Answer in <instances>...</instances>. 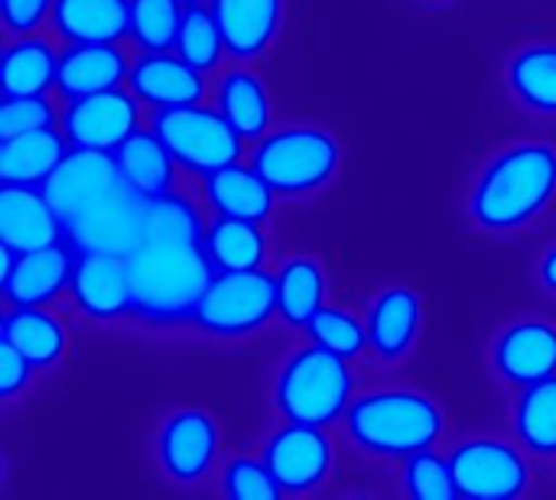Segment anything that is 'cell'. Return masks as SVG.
I'll use <instances>...</instances> for the list:
<instances>
[{"instance_id":"obj_1","label":"cell","mask_w":556,"mask_h":500,"mask_svg":"<svg viewBox=\"0 0 556 500\" xmlns=\"http://www.w3.org/2000/svg\"><path fill=\"white\" fill-rule=\"evenodd\" d=\"M127 270L137 322L156 329L192 322L215 264L205 251V221L186 195L169 192L147 202L143 238L127 257Z\"/></svg>"},{"instance_id":"obj_2","label":"cell","mask_w":556,"mask_h":500,"mask_svg":"<svg viewBox=\"0 0 556 500\" xmlns=\"http://www.w3.org/2000/svg\"><path fill=\"white\" fill-rule=\"evenodd\" d=\"M556 202V146L521 140L498 150L469 189V218L485 234H518Z\"/></svg>"},{"instance_id":"obj_3","label":"cell","mask_w":556,"mask_h":500,"mask_svg":"<svg viewBox=\"0 0 556 500\" xmlns=\"http://www.w3.org/2000/svg\"><path fill=\"white\" fill-rule=\"evenodd\" d=\"M446 433L443 407L410 387H381L352 400L345 413L349 443L384 462H404L424 449H437Z\"/></svg>"},{"instance_id":"obj_4","label":"cell","mask_w":556,"mask_h":500,"mask_svg":"<svg viewBox=\"0 0 556 500\" xmlns=\"http://www.w3.org/2000/svg\"><path fill=\"white\" fill-rule=\"evenodd\" d=\"M355 400V377L349 358L309 342L296 348L277 371L274 407L290 423L332 426L345 420Z\"/></svg>"},{"instance_id":"obj_5","label":"cell","mask_w":556,"mask_h":500,"mask_svg":"<svg viewBox=\"0 0 556 500\" xmlns=\"http://www.w3.org/2000/svg\"><path fill=\"white\" fill-rule=\"evenodd\" d=\"M251 166L280 198H306L336 182L342 169V143L323 127H280L254 143Z\"/></svg>"},{"instance_id":"obj_6","label":"cell","mask_w":556,"mask_h":500,"mask_svg":"<svg viewBox=\"0 0 556 500\" xmlns=\"http://www.w3.org/2000/svg\"><path fill=\"white\" fill-rule=\"evenodd\" d=\"M274 316H277V277H270L264 267L215 270L189 325H195L202 335L218 342H241L264 332Z\"/></svg>"},{"instance_id":"obj_7","label":"cell","mask_w":556,"mask_h":500,"mask_svg":"<svg viewBox=\"0 0 556 500\" xmlns=\"http://www.w3.org/2000/svg\"><path fill=\"white\" fill-rule=\"evenodd\" d=\"M150 127L166 143L173 159L195 176H208L215 169L241 163L248 143L218 107H208L202 101L153 111Z\"/></svg>"},{"instance_id":"obj_8","label":"cell","mask_w":556,"mask_h":500,"mask_svg":"<svg viewBox=\"0 0 556 500\" xmlns=\"http://www.w3.org/2000/svg\"><path fill=\"white\" fill-rule=\"evenodd\" d=\"M459 498L469 500H515L531 488L528 449L495 436H476L450 452Z\"/></svg>"},{"instance_id":"obj_9","label":"cell","mask_w":556,"mask_h":500,"mask_svg":"<svg viewBox=\"0 0 556 500\" xmlns=\"http://www.w3.org/2000/svg\"><path fill=\"white\" fill-rule=\"evenodd\" d=\"M222 452V430L208 410L179 407L173 410L153 439V456L166 482L192 488L212 475Z\"/></svg>"},{"instance_id":"obj_10","label":"cell","mask_w":556,"mask_h":500,"mask_svg":"<svg viewBox=\"0 0 556 500\" xmlns=\"http://www.w3.org/2000/svg\"><path fill=\"white\" fill-rule=\"evenodd\" d=\"M147 198L127 185L111 189L108 195L88 202L65 221V241L78 254H114L130 257L143 238Z\"/></svg>"},{"instance_id":"obj_11","label":"cell","mask_w":556,"mask_h":500,"mask_svg":"<svg viewBox=\"0 0 556 500\" xmlns=\"http://www.w3.org/2000/svg\"><path fill=\"white\" fill-rule=\"evenodd\" d=\"M261 456L274 472L280 491L293 498L316 495L332 478L336 469V449L326 426H309V423L283 420V426H277L267 436Z\"/></svg>"},{"instance_id":"obj_12","label":"cell","mask_w":556,"mask_h":500,"mask_svg":"<svg viewBox=\"0 0 556 500\" xmlns=\"http://www.w3.org/2000/svg\"><path fill=\"white\" fill-rule=\"evenodd\" d=\"M134 130H140V98L130 88L72 98L62 111V133L72 146L114 153Z\"/></svg>"},{"instance_id":"obj_13","label":"cell","mask_w":556,"mask_h":500,"mask_svg":"<svg viewBox=\"0 0 556 500\" xmlns=\"http://www.w3.org/2000/svg\"><path fill=\"white\" fill-rule=\"evenodd\" d=\"M492 371L511 387H531L556 374V325L547 319H515L492 338Z\"/></svg>"},{"instance_id":"obj_14","label":"cell","mask_w":556,"mask_h":500,"mask_svg":"<svg viewBox=\"0 0 556 500\" xmlns=\"http://www.w3.org/2000/svg\"><path fill=\"white\" fill-rule=\"evenodd\" d=\"M75 267V251L68 241L36 247V251H3V303L7 306H49L55 296L68 293Z\"/></svg>"},{"instance_id":"obj_15","label":"cell","mask_w":556,"mask_h":500,"mask_svg":"<svg viewBox=\"0 0 556 500\" xmlns=\"http://www.w3.org/2000/svg\"><path fill=\"white\" fill-rule=\"evenodd\" d=\"M75 309L91 322H117L130 316V270L127 257L114 254H78L68 280Z\"/></svg>"},{"instance_id":"obj_16","label":"cell","mask_w":556,"mask_h":500,"mask_svg":"<svg viewBox=\"0 0 556 500\" xmlns=\"http://www.w3.org/2000/svg\"><path fill=\"white\" fill-rule=\"evenodd\" d=\"M117 185H124V179H121L114 153L88 150V146H72L62 156V163L52 169V176L42 182V192L52 202V208L62 215V221H68L88 202L108 195Z\"/></svg>"},{"instance_id":"obj_17","label":"cell","mask_w":556,"mask_h":500,"mask_svg":"<svg viewBox=\"0 0 556 500\" xmlns=\"http://www.w3.org/2000/svg\"><path fill=\"white\" fill-rule=\"evenodd\" d=\"M365 329H368V351L384 361L397 364L404 361L424 332V299L410 286H384L368 312H365Z\"/></svg>"},{"instance_id":"obj_18","label":"cell","mask_w":556,"mask_h":500,"mask_svg":"<svg viewBox=\"0 0 556 500\" xmlns=\"http://www.w3.org/2000/svg\"><path fill=\"white\" fill-rule=\"evenodd\" d=\"M65 241V221L46 198L42 185L3 182L0 189V247L36 251Z\"/></svg>"},{"instance_id":"obj_19","label":"cell","mask_w":556,"mask_h":500,"mask_svg":"<svg viewBox=\"0 0 556 500\" xmlns=\"http://www.w3.org/2000/svg\"><path fill=\"white\" fill-rule=\"evenodd\" d=\"M127 88L140 98V104L163 111L179 104H199L205 98V72L192 68L186 59L169 52H140L130 65Z\"/></svg>"},{"instance_id":"obj_20","label":"cell","mask_w":556,"mask_h":500,"mask_svg":"<svg viewBox=\"0 0 556 500\" xmlns=\"http://www.w3.org/2000/svg\"><path fill=\"white\" fill-rule=\"evenodd\" d=\"M222 36L225 49L238 62L261 59L280 36L287 0H208Z\"/></svg>"},{"instance_id":"obj_21","label":"cell","mask_w":556,"mask_h":500,"mask_svg":"<svg viewBox=\"0 0 556 500\" xmlns=\"http://www.w3.org/2000/svg\"><path fill=\"white\" fill-rule=\"evenodd\" d=\"M127 75L130 62L117 42H68V49L59 52L55 88L65 101H72L108 88H121L127 85Z\"/></svg>"},{"instance_id":"obj_22","label":"cell","mask_w":556,"mask_h":500,"mask_svg":"<svg viewBox=\"0 0 556 500\" xmlns=\"http://www.w3.org/2000/svg\"><path fill=\"white\" fill-rule=\"evenodd\" d=\"M205 202L222 218H244V221H267L274 211L277 192L267 185V179L248 163H231L225 169H215L202 176Z\"/></svg>"},{"instance_id":"obj_23","label":"cell","mask_w":556,"mask_h":500,"mask_svg":"<svg viewBox=\"0 0 556 500\" xmlns=\"http://www.w3.org/2000/svg\"><path fill=\"white\" fill-rule=\"evenodd\" d=\"M114 159H117V169H121V179L127 189H134L137 195H143L147 202L150 198H163L173 192L176 185V159L173 153L166 150V143L150 130H134L117 150H114Z\"/></svg>"},{"instance_id":"obj_24","label":"cell","mask_w":556,"mask_h":500,"mask_svg":"<svg viewBox=\"0 0 556 500\" xmlns=\"http://www.w3.org/2000/svg\"><path fill=\"white\" fill-rule=\"evenodd\" d=\"M49 23L65 42H121L130 36V0H55Z\"/></svg>"},{"instance_id":"obj_25","label":"cell","mask_w":556,"mask_h":500,"mask_svg":"<svg viewBox=\"0 0 556 500\" xmlns=\"http://www.w3.org/2000/svg\"><path fill=\"white\" fill-rule=\"evenodd\" d=\"M215 107L251 143H257L264 133H270V117H274L270 91H267L264 78L244 65H235L218 78Z\"/></svg>"},{"instance_id":"obj_26","label":"cell","mask_w":556,"mask_h":500,"mask_svg":"<svg viewBox=\"0 0 556 500\" xmlns=\"http://www.w3.org/2000/svg\"><path fill=\"white\" fill-rule=\"evenodd\" d=\"M72 150L62 127H42L0 140V182L42 185Z\"/></svg>"},{"instance_id":"obj_27","label":"cell","mask_w":556,"mask_h":500,"mask_svg":"<svg viewBox=\"0 0 556 500\" xmlns=\"http://www.w3.org/2000/svg\"><path fill=\"white\" fill-rule=\"evenodd\" d=\"M505 85L525 111L556 117V42H531L511 52Z\"/></svg>"},{"instance_id":"obj_28","label":"cell","mask_w":556,"mask_h":500,"mask_svg":"<svg viewBox=\"0 0 556 500\" xmlns=\"http://www.w3.org/2000/svg\"><path fill=\"white\" fill-rule=\"evenodd\" d=\"M0 335L13 348H20L39 371L55 368L68 351V332L46 306H7Z\"/></svg>"},{"instance_id":"obj_29","label":"cell","mask_w":556,"mask_h":500,"mask_svg":"<svg viewBox=\"0 0 556 500\" xmlns=\"http://www.w3.org/2000/svg\"><path fill=\"white\" fill-rule=\"evenodd\" d=\"M59 78V52L36 36H16L0 55L3 94H46Z\"/></svg>"},{"instance_id":"obj_30","label":"cell","mask_w":556,"mask_h":500,"mask_svg":"<svg viewBox=\"0 0 556 500\" xmlns=\"http://www.w3.org/2000/svg\"><path fill=\"white\" fill-rule=\"evenodd\" d=\"M277 316L290 329H306L326 306V273L316 257H290L277 273Z\"/></svg>"},{"instance_id":"obj_31","label":"cell","mask_w":556,"mask_h":500,"mask_svg":"<svg viewBox=\"0 0 556 500\" xmlns=\"http://www.w3.org/2000/svg\"><path fill=\"white\" fill-rule=\"evenodd\" d=\"M205 251L215 270H257L267 260V234L261 221L215 215L205 225Z\"/></svg>"},{"instance_id":"obj_32","label":"cell","mask_w":556,"mask_h":500,"mask_svg":"<svg viewBox=\"0 0 556 500\" xmlns=\"http://www.w3.org/2000/svg\"><path fill=\"white\" fill-rule=\"evenodd\" d=\"M515 439L541 459H556V374L521 387L511 410Z\"/></svg>"},{"instance_id":"obj_33","label":"cell","mask_w":556,"mask_h":500,"mask_svg":"<svg viewBox=\"0 0 556 500\" xmlns=\"http://www.w3.org/2000/svg\"><path fill=\"white\" fill-rule=\"evenodd\" d=\"M173 52L205 75L218 68V62H222V55H228V49H225V36H222V26H218L212 7L186 3Z\"/></svg>"},{"instance_id":"obj_34","label":"cell","mask_w":556,"mask_h":500,"mask_svg":"<svg viewBox=\"0 0 556 500\" xmlns=\"http://www.w3.org/2000/svg\"><path fill=\"white\" fill-rule=\"evenodd\" d=\"M182 0H130V39L140 52H169L176 49Z\"/></svg>"},{"instance_id":"obj_35","label":"cell","mask_w":556,"mask_h":500,"mask_svg":"<svg viewBox=\"0 0 556 500\" xmlns=\"http://www.w3.org/2000/svg\"><path fill=\"white\" fill-rule=\"evenodd\" d=\"M401 485L404 495L414 500H456V475H453V462L450 456H440L433 449H424L410 459H404L401 469Z\"/></svg>"},{"instance_id":"obj_36","label":"cell","mask_w":556,"mask_h":500,"mask_svg":"<svg viewBox=\"0 0 556 500\" xmlns=\"http://www.w3.org/2000/svg\"><path fill=\"white\" fill-rule=\"evenodd\" d=\"M303 332H306L309 342H316V345H323V348H329V351H336V355H342L349 361L358 358L368 348L365 322L355 312L342 309V306H323Z\"/></svg>"},{"instance_id":"obj_37","label":"cell","mask_w":556,"mask_h":500,"mask_svg":"<svg viewBox=\"0 0 556 500\" xmlns=\"http://www.w3.org/2000/svg\"><path fill=\"white\" fill-rule=\"evenodd\" d=\"M222 495L228 500H277L283 498L274 472L267 469L264 456L251 459V456H235L225 462L222 469Z\"/></svg>"},{"instance_id":"obj_38","label":"cell","mask_w":556,"mask_h":500,"mask_svg":"<svg viewBox=\"0 0 556 500\" xmlns=\"http://www.w3.org/2000/svg\"><path fill=\"white\" fill-rule=\"evenodd\" d=\"M55 107L46 94H3L0 101V140L55 127Z\"/></svg>"},{"instance_id":"obj_39","label":"cell","mask_w":556,"mask_h":500,"mask_svg":"<svg viewBox=\"0 0 556 500\" xmlns=\"http://www.w3.org/2000/svg\"><path fill=\"white\" fill-rule=\"evenodd\" d=\"M36 371L39 368L20 348H13L10 342H0V394H3L7 403L16 400L23 390H29Z\"/></svg>"},{"instance_id":"obj_40","label":"cell","mask_w":556,"mask_h":500,"mask_svg":"<svg viewBox=\"0 0 556 500\" xmlns=\"http://www.w3.org/2000/svg\"><path fill=\"white\" fill-rule=\"evenodd\" d=\"M52 3L55 0H0V16L7 33L13 36L36 33L52 16Z\"/></svg>"},{"instance_id":"obj_41","label":"cell","mask_w":556,"mask_h":500,"mask_svg":"<svg viewBox=\"0 0 556 500\" xmlns=\"http://www.w3.org/2000/svg\"><path fill=\"white\" fill-rule=\"evenodd\" d=\"M538 283L556 296V241L541 254V260H538Z\"/></svg>"},{"instance_id":"obj_42","label":"cell","mask_w":556,"mask_h":500,"mask_svg":"<svg viewBox=\"0 0 556 500\" xmlns=\"http://www.w3.org/2000/svg\"><path fill=\"white\" fill-rule=\"evenodd\" d=\"M182 3H205V0H182Z\"/></svg>"},{"instance_id":"obj_43","label":"cell","mask_w":556,"mask_h":500,"mask_svg":"<svg viewBox=\"0 0 556 500\" xmlns=\"http://www.w3.org/2000/svg\"><path fill=\"white\" fill-rule=\"evenodd\" d=\"M430 3H450V0H430Z\"/></svg>"}]
</instances>
